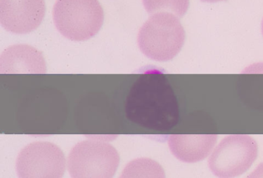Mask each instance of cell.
Returning a JSON list of instances; mask_svg holds the SVG:
<instances>
[{
  "instance_id": "cell-13",
  "label": "cell",
  "mask_w": 263,
  "mask_h": 178,
  "mask_svg": "<svg viewBox=\"0 0 263 178\" xmlns=\"http://www.w3.org/2000/svg\"><path fill=\"white\" fill-rule=\"evenodd\" d=\"M261 33H262V35H263V19H262V22H261Z\"/></svg>"
},
{
  "instance_id": "cell-2",
  "label": "cell",
  "mask_w": 263,
  "mask_h": 178,
  "mask_svg": "<svg viewBox=\"0 0 263 178\" xmlns=\"http://www.w3.org/2000/svg\"><path fill=\"white\" fill-rule=\"evenodd\" d=\"M185 41V32L179 18L172 13L152 15L140 29L138 44L150 59L166 62L179 53Z\"/></svg>"
},
{
  "instance_id": "cell-9",
  "label": "cell",
  "mask_w": 263,
  "mask_h": 178,
  "mask_svg": "<svg viewBox=\"0 0 263 178\" xmlns=\"http://www.w3.org/2000/svg\"><path fill=\"white\" fill-rule=\"evenodd\" d=\"M218 136L205 135H171L168 146L172 154L182 162L196 163L210 155L216 145Z\"/></svg>"
},
{
  "instance_id": "cell-8",
  "label": "cell",
  "mask_w": 263,
  "mask_h": 178,
  "mask_svg": "<svg viewBox=\"0 0 263 178\" xmlns=\"http://www.w3.org/2000/svg\"><path fill=\"white\" fill-rule=\"evenodd\" d=\"M2 74H44L47 65L43 53L28 45H14L3 52L0 57Z\"/></svg>"
},
{
  "instance_id": "cell-5",
  "label": "cell",
  "mask_w": 263,
  "mask_h": 178,
  "mask_svg": "<svg viewBox=\"0 0 263 178\" xmlns=\"http://www.w3.org/2000/svg\"><path fill=\"white\" fill-rule=\"evenodd\" d=\"M257 156L258 144L252 136L230 135L214 149L209 168L218 177H236L250 168Z\"/></svg>"
},
{
  "instance_id": "cell-10",
  "label": "cell",
  "mask_w": 263,
  "mask_h": 178,
  "mask_svg": "<svg viewBox=\"0 0 263 178\" xmlns=\"http://www.w3.org/2000/svg\"><path fill=\"white\" fill-rule=\"evenodd\" d=\"M122 177H164L162 167L149 158L134 160L123 170Z\"/></svg>"
},
{
  "instance_id": "cell-12",
  "label": "cell",
  "mask_w": 263,
  "mask_h": 178,
  "mask_svg": "<svg viewBox=\"0 0 263 178\" xmlns=\"http://www.w3.org/2000/svg\"><path fill=\"white\" fill-rule=\"evenodd\" d=\"M201 1L204 3H210V4H215V3L224 2L227 0H201Z\"/></svg>"
},
{
  "instance_id": "cell-1",
  "label": "cell",
  "mask_w": 263,
  "mask_h": 178,
  "mask_svg": "<svg viewBox=\"0 0 263 178\" xmlns=\"http://www.w3.org/2000/svg\"><path fill=\"white\" fill-rule=\"evenodd\" d=\"M175 101L162 76L144 74L132 86L125 102L127 120L151 130L170 127L175 116Z\"/></svg>"
},
{
  "instance_id": "cell-3",
  "label": "cell",
  "mask_w": 263,
  "mask_h": 178,
  "mask_svg": "<svg viewBox=\"0 0 263 178\" xmlns=\"http://www.w3.org/2000/svg\"><path fill=\"white\" fill-rule=\"evenodd\" d=\"M58 31L72 41H86L98 34L104 13L98 0H58L53 9Z\"/></svg>"
},
{
  "instance_id": "cell-11",
  "label": "cell",
  "mask_w": 263,
  "mask_h": 178,
  "mask_svg": "<svg viewBox=\"0 0 263 178\" xmlns=\"http://www.w3.org/2000/svg\"><path fill=\"white\" fill-rule=\"evenodd\" d=\"M144 8L149 14L168 13L181 18L187 13L189 0H142Z\"/></svg>"
},
{
  "instance_id": "cell-4",
  "label": "cell",
  "mask_w": 263,
  "mask_h": 178,
  "mask_svg": "<svg viewBox=\"0 0 263 178\" xmlns=\"http://www.w3.org/2000/svg\"><path fill=\"white\" fill-rule=\"evenodd\" d=\"M120 164L116 149L104 141H81L74 146L67 159L72 177H112Z\"/></svg>"
},
{
  "instance_id": "cell-7",
  "label": "cell",
  "mask_w": 263,
  "mask_h": 178,
  "mask_svg": "<svg viewBox=\"0 0 263 178\" xmlns=\"http://www.w3.org/2000/svg\"><path fill=\"white\" fill-rule=\"evenodd\" d=\"M45 14L44 0H0V23L10 33L27 34L34 31Z\"/></svg>"
},
{
  "instance_id": "cell-6",
  "label": "cell",
  "mask_w": 263,
  "mask_h": 178,
  "mask_svg": "<svg viewBox=\"0 0 263 178\" xmlns=\"http://www.w3.org/2000/svg\"><path fill=\"white\" fill-rule=\"evenodd\" d=\"M16 167L20 177H62L66 170L65 156L56 144L32 143L20 152Z\"/></svg>"
}]
</instances>
